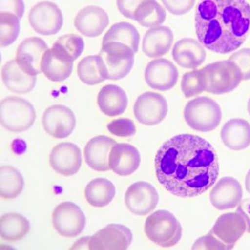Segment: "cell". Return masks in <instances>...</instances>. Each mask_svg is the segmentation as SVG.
I'll list each match as a JSON object with an SVG mask.
<instances>
[{"instance_id": "obj_1", "label": "cell", "mask_w": 250, "mask_h": 250, "mask_svg": "<svg viewBox=\"0 0 250 250\" xmlns=\"http://www.w3.org/2000/svg\"><path fill=\"white\" fill-rule=\"evenodd\" d=\"M154 167L160 184L177 197L201 195L219 176L216 151L194 134H179L166 141L156 153Z\"/></svg>"}, {"instance_id": "obj_2", "label": "cell", "mask_w": 250, "mask_h": 250, "mask_svg": "<svg viewBox=\"0 0 250 250\" xmlns=\"http://www.w3.org/2000/svg\"><path fill=\"white\" fill-rule=\"evenodd\" d=\"M195 34L206 49L227 54L243 45L250 33V5L244 0H205L198 4Z\"/></svg>"}, {"instance_id": "obj_3", "label": "cell", "mask_w": 250, "mask_h": 250, "mask_svg": "<svg viewBox=\"0 0 250 250\" xmlns=\"http://www.w3.org/2000/svg\"><path fill=\"white\" fill-rule=\"evenodd\" d=\"M199 74L204 91L215 95L233 91L243 81L239 68L229 59L208 64Z\"/></svg>"}, {"instance_id": "obj_4", "label": "cell", "mask_w": 250, "mask_h": 250, "mask_svg": "<svg viewBox=\"0 0 250 250\" xmlns=\"http://www.w3.org/2000/svg\"><path fill=\"white\" fill-rule=\"evenodd\" d=\"M98 65L105 80L119 81L125 78L133 68L134 53L123 43L103 44L97 55Z\"/></svg>"}, {"instance_id": "obj_5", "label": "cell", "mask_w": 250, "mask_h": 250, "mask_svg": "<svg viewBox=\"0 0 250 250\" xmlns=\"http://www.w3.org/2000/svg\"><path fill=\"white\" fill-rule=\"evenodd\" d=\"M145 233L148 240L163 248L176 246L182 237V227L168 210H160L150 214L145 223Z\"/></svg>"}, {"instance_id": "obj_6", "label": "cell", "mask_w": 250, "mask_h": 250, "mask_svg": "<svg viewBox=\"0 0 250 250\" xmlns=\"http://www.w3.org/2000/svg\"><path fill=\"white\" fill-rule=\"evenodd\" d=\"M187 124L196 131H212L222 121V110L218 103L207 96L197 97L189 101L184 110Z\"/></svg>"}, {"instance_id": "obj_7", "label": "cell", "mask_w": 250, "mask_h": 250, "mask_svg": "<svg viewBox=\"0 0 250 250\" xmlns=\"http://www.w3.org/2000/svg\"><path fill=\"white\" fill-rule=\"evenodd\" d=\"M0 120L2 127L20 133L30 129L36 120L34 106L27 100L18 96L4 98L0 104Z\"/></svg>"}, {"instance_id": "obj_8", "label": "cell", "mask_w": 250, "mask_h": 250, "mask_svg": "<svg viewBox=\"0 0 250 250\" xmlns=\"http://www.w3.org/2000/svg\"><path fill=\"white\" fill-rule=\"evenodd\" d=\"M52 221L60 235L69 238L81 234L86 225L83 210L72 202H64L57 206L52 214Z\"/></svg>"}, {"instance_id": "obj_9", "label": "cell", "mask_w": 250, "mask_h": 250, "mask_svg": "<svg viewBox=\"0 0 250 250\" xmlns=\"http://www.w3.org/2000/svg\"><path fill=\"white\" fill-rule=\"evenodd\" d=\"M29 22L38 34L53 35L58 34L63 26V15L55 3L43 1L30 9Z\"/></svg>"}, {"instance_id": "obj_10", "label": "cell", "mask_w": 250, "mask_h": 250, "mask_svg": "<svg viewBox=\"0 0 250 250\" xmlns=\"http://www.w3.org/2000/svg\"><path fill=\"white\" fill-rule=\"evenodd\" d=\"M167 102L162 95L147 91L138 96L134 106V116L146 125L159 124L167 115Z\"/></svg>"}, {"instance_id": "obj_11", "label": "cell", "mask_w": 250, "mask_h": 250, "mask_svg": "<svg viewBox=\"0 0 250 250\" xmlns=\"http://www.w3.org/2000/svg\"><path fill=\"white\" fill-rule=\"evenodd\" d=\"M133 240L127 227L121 224L108 225L89 237L87 249L91 250H125Z\"/></svg>"}, {"instance_id": "obj_12", "label": "cell", "mask_w": 250, "mask_h": 250, "mask_svg": "<svg viewBox=\"0 0 250 250\" xmlns=\"http://www.w3.org/2000/svg\"><path fill=\"white\" fill-rule=\"evenodd\" d=\"M159 202V195L153 185L145 181L134 183L128 188L125 204L129 211L144 216L153 211Z\"/></svg>"}, {"instance_id": "obj_13", "label": "cell", "mask_w": 250, "mask_h": 250, "mask_svg": "<svg viewBox=\"0 0 250 250\" xmlns=\"http://www.w3.org/2000/svg\"><path fill=\"white\" fill-rule=\"evenodd\" d=\"M74 113L67 106L54 105L47 108L42 116V125L47 134L62 139L72 134L76 126Z\"/></svg>"}, {"instance_id": "obj_14", "label": "cell", "mask_w": 250, "mask_h": 250, "mask_svg": "<svg viewBox=\"0 0 250 250\" xmlns=\"http://www.w3.org/2000/svg\"><path fill=\"white\" fill-rule=\"evenodd\" d=\"M48 49L49 47L42 39L39 37H31L20 43L15 60L25 73L37 77L42 72V60Z\"/></svg>"}, {"instance_id": "obj_15", "label": "cell", "mask_w": 250, "mask_h": 250, "mask_svg": "<svg viewBox=\"0 0 250 250\" xmlns=\"http://www.w3.org/2000/svg\"><path fill=\"white\" fill-rule=\"evenodd\" d=\"M179 72L172 62L165 58L155 59L148 63L145 70V80L148 87L166 91L177 83Z\"/></svg>"}, {"instance_id": "obj_16", "label": "cell", "mask_w": 250, "mask_h": 250, "mask_svg": "<svg viewBox=\"0 0 250 250\" xmlns=\"http://www.w3.org/2000/svg\"><path fill=\"white\" fill-rule=\"evenodd\" d=\"M49 164L52 168L60 175H75L82 166L81 148L71 142H62L53 148L49 156Z\"/></svg>"}, {"instance_id": "obj_17", "label": "cell", "mask_w": 250, "mask_h": 250, "mask_svg": "<svg viewBox=\"0 0 250 250\" xmlns=\"http://www.w3.org/2000/svg\"><path fill=\"white\" fill-rule=\"evenodd\" d=\"M243 197L242 187L238 180L226 176L218 180L210 194L212 206L217 210H225L236 208Z\"/></svg>"}, {"instance_id": "obj_18", "label": "cell", "mask_w": 250, "mask_h": 250, "mask_svg": "<svg viewBox=\"0 0 250 250\" xmlns=\"http://www.w3.org/2000/svg\"><path fill=\"white\" fill-rule=\"evenodd\" d=\"M110 23L108 15L102 7L87 6L81 9L75 18L74 25L83 36H100Z\"/></svg>"}, {"instance_id": "obj_19", "label": "cell", "mask_w": 250, "mask_h": 250, "mask_svg": "<svg viewBox=\"0 0 250 250\" xmlns=\"http://www.w3.org/2000/svg\"><path fill=\"white\" fill-rule=\"evenodd\" d=\"M246 230L243 217L237 212H230L218 217L210 232L232 250Z\"/></svg>"}, {"instance_id": "obj_20", "label": "cell", "mask_w": 250, "mask_h": 250, "mask_svg": "<svg viewBox=\"0 0 250 250\" xmlns=\"http://www.w3.org/2000/svg\"><path fill=\"white\" fill-rule=\"evenodd\" d=\"M116 141L108 136L99 135L91 138L84 148L86 163L97 172H106L110 169V154Z\"/></svg>"}, {"instance_id": "obj_21", "label": "cell", "mask_w": 250, "mask_h": 250, "mask_svg": "<svg viewBox=\"0 0 250 250\" xmlns=\"http://www.w3.org/2000/svg\"><path fill=\"white\" fill-rule=\"evenodd\" d=\"M110 169L119 176H127L135 172L140 166L139 151L127 143H117L110 154Z\"/></svg>"}, {"instance_id": "obj_22", "label": "cell", "mask_w": 250, "mask_h": 250, "mask_svg": "<svg viewBox=\"0 0 250 250\" xmlns=\"http://www.w3.org/2000/svg\"><path fill=\"white\" fill-rule=\"evenodd\" d=\"M207 53L199 41L183 39L176 42L172 49V58L176 64L188 69H195L205 62Z\"/></svg>"}, {"instance_id": "obj_23", "label": "cell", "mask_w": 250, "mask_h": 250, "mask_svg": "<svg viewBox=\"0 0 250 250\" xmlns=\"http://www.w3.org/2000/svg\"><path fill=\"white\" fill-rule=\"evenodd\" d=\"M173 42V33L169 27L151 28L145 34L142 41V51L148 58H160L169 52Z\"/></svg>"}, {"instance_id": "obj_24", "label": "cell", "mask_w": 250, "mask_h": 250, "mask_svg": "<svg viewBox=\"0 0 250 250\" xmlns=\"http://www.w3.org/2000/svg\"><path fill=\"white\" fill-rule=\"evenodd\" d=\"M221 138L231 150L246 149L250 146V123L245 119H230L222 128Z\"/></svg>"}, {"instance_id": "obj_25", "label": "cell", "mask_w": 250, "mask_h": 250, "mask_svg": "<svg viewBox=\"0 0 250 250\" xmlns=\"http://www.w3.org/2000/svg\"><path fill=\"white\" fill-rule=\"evenodd\" d=\"M41 68L49 81L62 82L72 74L73 62L52 48L48 49L43 55Z\"/></svg>"}, {"instance_id": "obj_26", "label": "cell", "mask_w": 250, "mask_h": 250, "mask_svg": "<svg viewBox=\"0 0 250 250\" xmlns=\"http://www.w3.org/2000/svg\"><path fill=\"white\" fill-rule=\"evenodd\" d=\"M98 106L104 115L115 117L125 112L128 106V96L118 85L107 84L98 94Z\"/></svg>"}, {"instance_id": "obj_27", "label": "cell", "mask_w": 250, "mask_h": 250, "mask_svg": "<svg viewBox=\"0 0 250 250\" xmlns=\"http://www.w3.org/2000/svg\"><path fill=\"white\" fill-rule=\"evenodd\" d=\"M2 79L7 89L18 94H26L34 89L37 77L21 70L16 60L9 61L2 68Z\"/></svg>"}, {"instance_id": "obj_28", "label": "cell", "mask_w": 250, "mask_h": 250, "mask_svg": "<svg viewBox=\"0 0 250 250\" xmlns=\"http://www.w3.org/2000/svg\"><path fill=\"white\" fill-rule=\"evenodd\" d=\"M84 194L90 205L102 208L112 202L116 194V189L114 184L107 179H94L87 184Z\"/></svg>"}, {"instance_id": "obj_29", "label": "cell", "mask_w": 250, "mask_h": 250, "mask_svg": "<svg viewBox=\"0 0 250 250\" xmlns=\"http://www.w3.org/2000/svg\"><path fill=\"white\" fill-rule=\"evenodd\" d=\"M30 224L27 218L16 213L5 214L0 220V234L2 239L17 242L27 235Z\"/></svg>"}, {"instance_id": "obj_30", "label": "cell", "mask_w": 250, "mask_h": 250, "mask_svg": "<svg viewBox=\"0 0 250 250\" xmlns=\"http://www.w3.org/2000/svg\"><path fill=\"white\" fill-rule=\"evenodd\" d=\"M140 42V35L135 26L125 21H121L113 25L104 35L103 44L107 42L123 43L138 53Z\"/></svg>"}, {"instance_id": "obj_31", "label": "cell", "mask_w": 250, "mask_h": 250, "mask_svg": "<svg viewBox=\"0 0 250 250\" xmlns=\"http://www.w3.org/2000/svg\"><path fill=\"white\" fill-rule=\"evenodd\" d=\"M24 188L23 176L12 166L0 168V195L4 199H13L21 194Z\"/></svg>"}, {"instance_id": "obj_32", "label": "cell", "mask_w": 250, "mask_h": 250, "mask_svg": "<svg viewBox=\"0 0 250 250\" xmlns=\"http://www.w3.org/2000/svg\"><path fill=\"white\" fill-rule=\"evenodd\" d=\"M166 10L157 1H142L135 12V21L143 27L160 26L166 21Z\"/></svg>"}, {"instance_id": "obj_33", "label": "cell", "mask_w": 250, "mask_h": 250, "mask_svg": "<svg viewBox=\"0 0 250 250\" xmlns=\"http://www.w3.org/2000/svg\"><path fill=\"white\" fill-rule=\"evenodd\" d=\"M53 48L73 62L83 53L84 41L78 34H65L56 41Z\"/></svg>"}, {"instance_id": "obj_34", "label": "cell", "mask_w": 250, "mask_h": 250, "mask_svg": "<svg viewBox=\"0 0 250 250\" xmlns=\"http://www.w3.org/2000/svg\"><path fill=\"white\" fill-rule=\"evenodd\" d=\"M20 18L15 14L7 11H1L0 24L1 47L8 46L17 40L20 32Z\"/></svg>"}, {"instance_id": "obj_35", "label": "cell", "mask_w": 250, "mask_h": 250, "mask_svg": "<svg viewBox=\"0 0 250 250\" xmlns=\"http://www.w3.org/2000/svg\"><path fill=\"white\" fill-rule=\"evenodd\" d=\"M78 77L85 84L96 85L106 81L98 65L97 55L87 56L79 62Z\"/></svg>"}, {"instance_id": "obj_36", "label": "cell", "mask_w": 250, "mask_h": 250, "mask_svg": "<svg viewBox=\"0 0 250 250\" xmlns=\"http://www.w3.org/2000/svg\"><path fill=\"white\" fill-rule=\"evenodd\" d=\"M181 90L186 98H191L204 92L199 70L186 72L181 81Z\"/></svg>"}, {"instance_id": "obj_37", "label": "cell", "mask_w": 250, "mask_h": 250, "mask_svg": "<svg viewBox=\"0 0 250 250\" xmlns=\"http://www.w3.org/2000/svg\"><path fill=\"white\" fill-rule=\"evenodd\" d=\"M107 129L110 134L117 137L127 138L136 134V125L131 119L120 118L115 119L107 124Z\"/></svg>"}, {"instance_id": "obj_38", "label": "cell", "mask_w": 250, "mask_h": 250, "mask_svg": "<svg viewBox=\"0 0 250 250\" xmlns=\"http://www.w3.org/2000/svg\"><path fill=\"white\" fill-rule=\"evenodd\" d=\"M229 61L233 62L242 72V80H250V49L244 48L230 56Z\"/></svg>"}, {"instance_id": "obj_39", "label": "cell", "mask_w": 250, "mask_h": 250, "mask_svg": "<svg viewBox=\"0 0 250 250\" xmlns=\"http://www.w3.org/2000/svg\"><path fill=\"white\" fill-rule=\"evenodd\" d=\"M192 250H229V248L226 244L221 242L211 232H209L208 234L200 237L193 244Z\"/></svg>"}, {"instance_id": "obj_40", "label": "cell", "mask_w": 250, "mask_h": 250, "mask_svg": "<svg viewBox=\"0 0 250 250\" xmlns=\"http://www.w3.org/2000/svg\"><path fill=\"white\" fill-rule=\"evenodd\" d=\"M167 11L175 15H182L188 13L195 6V1H162Z\"/></svg>"}, {"instance_id": "obj_41", "label": "cell", "mask_w": 250, "mask_h": 250, "mask_svg": "<svg viewBox=\"0 0 250 250\" xmlns=\"http://www.w3.org/2000/svg\"><path fill=\"white\" fill-rule=\"evenodd\" d=\"M142 1H118L117 6L119 11L129 20H135L136 10Z\"/></svg>"}, {"instance_id": "obj_42", "label": "cell", "mask_w": 250, "mask_h": 250, "mask_svg": "<svg viewBox=\"0 0 250 250\" xmlns=\"http://www.w3.org/2000/svg\"><path fill=\"white\" fill-rule=\"evenodd\" d=\"M237 212L246 221V231L250 233V199H244L237 207Z\"/></svg>"}, {"instance_id": "obj_43", "label": "cell", "mask_w": 250, "mask_h": 250, "mask_svg": "<svg viewBox=\"0 0 250 250\" xmlns=\"http://www.w3.org/2000/svg\"><path fill=\"white\" fill-rule=\"evenodd\" d=\"M246 191L250 194V169L249 170L246 176Z\"/></svg>"}, {"instance_id": "obj_44", "label": "cell", "mask_w": 250, "mask_h": 250, "mask_svg": "<svg viewBox=\"0 0 250 250\" xmlns=\"http://www.w3.org/2000/svg\"><path fill=\"white\" fill-rule=\"evenodd\" d=\"M248 112H249V114H250V100H249V101H248Z\"/></svg>"}]
</instances>
